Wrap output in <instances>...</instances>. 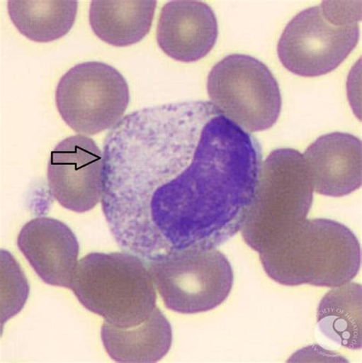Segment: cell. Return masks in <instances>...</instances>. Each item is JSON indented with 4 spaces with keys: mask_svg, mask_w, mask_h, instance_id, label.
<instances>
[{
    "mask_svg": "<svg viewBox=\"0 0 362 363\" xmlns=\"http://www.w3.org/2000/svg\"><path fill=\"white\" fill-rule=\"evenodd\" d=\"M259 143L210 102L145 108L106 135L103 211L123 252L147 264L216 249L256 194Z\"/></svg>",
    "mask_w": 362,
    "mask_h": 363,
    "instance_id": "6da1fadb",
    "label": "cell"
},
{
    "mask_svg": "<svg viewBox=\"0 0 362 363\" xmlns=\"http://www.w3.org/2000/svg\"><path fill=\"white\" fill-rule=\"evenodd\" d=\"M259 256L268 276L285 286H340L357 276L361 262L355 234L327 219L300 222Z\"/></svg>",
    "mask_w": 362,
    "mask_h": 363,
    "instance_id": "7a4b0ae2",
    "label": "cell"
},
{
    "mask_svg": "<svg viewBox=\"0 0 362 363\" xmlns=\"http://www.w3.org/2000/svg\"><path fill=\"white\" fill-rule=\"evenodd\" d=\"M71 289L84 308L118 328L140 325L157 308L148 264L125 252L86 255L77 264Z\"/></svg>",
    "mask_w": 362,
    "mask_h": 363,
    "instance_id": "3957f363",
    "label": "cell"
},
{
    "mask_svg": "<svg viewBox=\"0 0 362 363\" xmlns=\"http://www.w3.org/2000/svg\"><path fill=\"white\" fill-rule=\"evenodd\" d=\"M314 191L300 152H271L261 164L256 194L241 229L244 242L259 253L268 247L307 219Z\"/></svg>",
    "mask_w": 362,
    "mask_h": 363,
    "instance_id": "277c9868",
    "label": "cell"
},
{
    "mask_svg": "<svg viewBox=\"0 0 362 363\" xmlns=\"http://www.w3.org/2000/svg\"><path fill=\"white\" fill-rule=\"evenodd\" d=\"M360 3L324 1L293 17L278 44L283 67L307 77L335 70L358 44Z\"/></svg>",
    "mask_w": 362,
    "mask_h": 363,
    "instance_id": "5b68a950",
    "label": "cell"
},
{
    "mask_svg": "<svg viewBox=\"0 0 362 363\" xmlns=\"http://www.w3.org/2000/svg\"><path fill=\"white\" fill-rule=\"evenodd\" d=\"M212 104L248 133L266 130L277 122L281 95L276 77L258 59L247 55L227 56L208 75Z\"/></svg>",
    "mask_w": 362,
    "mask_h": 363,
    "instance_id": "8992f818",
    "label": "cell"
},
{
    "mask_svg": "<svg viewBox=\"0 0 362 363\" xmlns=\"http://www.w3.org/2000/svg\"><path fill=\"white\" fill-rule=\"evenodd\" d=\"M130 101L128 84L102 62L77 65L61 78L55 91L58 112L77 133L94 135L113 128Z\"/></svg>",
    "mask_w": 362,
    "mask_h": 363,
    "instance_id": "52a82bcc",
    "label": "cell"
},
{
    "mask_svg": "<svg viewBox=\"0 0 362 363\" xmlns=\"http://www.w3.org/2000/svg\"><path fill=\"white\" fill-rule=\"evenodd\" d=\"M147 264L165 306L175 312L190 315L216 308L233 286L231 264L216 249L185 252Z\"/></svg>",
    "mask_w": 362,
    "mask_h": 363,
    "instance_id": "ba28073f",
    "label": "cell"
},
{
    "mask_svg": "<svg viewBox=\"0 0 362 363\" xmlns=\"http://www.w3.org/2000/svg\"><path fill=\"white\" fill-rule=\"evenodd\" d=\"M52 197L63 208L90 211L102 201L103 153L89 137L77 135L58 143L47 165Z\"/></svg>",
    "mask_w": 362,
    "mask_h": 363,
    "instance_id": "9c48e42d",
    "label": "cell"
},
{
    "mask_svg": "<svg viewBox=\"0 0 362 363\" xmlns=\"http://www.w3.org/2000/svg\"><path fill=\"white\" fill-rule=\"evenodd\" d=\"M17 245L44 282L71 289L80 247L65 223L45 217L33 219L19 233Z\"/></svg>",
    "mask_w": 362,
    "mask_h": 363,
    "instance_id": "30bf717a",
    "label": "cell"
},
{
    "mask_svg": "<svg viewBox=\"0 0 362 363\" xmlns=\"http://www.w3.org/2000/svg\"><path fill=\"white\" fill-rule=\"evenodd\" d=\"M217 37V19L207 4L175 0L163 7L157 42L174 60L185 63L200 60L212 50Z\"/></svg>",
    "mask_w": 362,
    "mask_h": 363,
    "instance_id": "8fae6325",
    "label": "cell"
},
{
    "mask_svg": "<svg viewBox=\"0 0 362 363\" xmlns=\"http://www.w3.org/2000/svg\"><path fill=\"white\" fill-rule=\"evenodd\" d=\"M361 141L344 133L322 135L303 154L314 191L342 197L361 187Z\"/></svg>",
    "mask_w": 362,
    "mask_h": 363,
    "instance_id": "7c38bea8",
    "label": "cell"
},
{
    "mask_svg": "<svg viewBox=\"0 0 362 363\" xmlns=\"http://www.w3.org/2000/svg\"><path fill=\"white\" fill-rule=\"evenodd\" d=\"M108 355L119 362L147 363L161 360L170 350L173 333L169 321L156 308L140 325L123 328L105 321L101 330Z\"/></svg>",
    "mask_w": 362,
    "mask_h": 363,
    "instance_id": "4fadbf2b",
    "label": "cell"
},
{
    "mask_svg": "<svg viewBox=\"0 0 362 363\" xmlns=\"http://www.w3.org/2000/svg\"><path fill=\"white\" fill-rule=\"evenodd\" d=\"M154 0H94L89 13L92 30L103 42L116 47L138 43L150 31Z\"/></svg>",
    "mask_w": 362,
    "mask_h": 363,
    "instance_id": "5bb4252c",
    "label": "cell"
},
{
    "mask_svg": "<svg viewBox=\"0 0 362 363\" xmlns=\"http://www.w3.org/2000/svg\"><path fill=\"white\" fill-rule=\"evenodd\" d=\"M75 0H9L8 13L18 32L35 43H50L71 31L77 13Z\"/></svg>",
    "mask_w": 362,
    "mask_h": 363,
    "instance_id": "9a60e30c",
    "label": "cell"
},
{
    "mask_svg": "<svg viewBox=\"0 0 362 363\" xmlns=\"http://www.w3.org/2000/svg\"><path fill=\"white\" fill-rule=\"evenodd\" d=\"M361 284L349 281L330 290L317 310L322 335L350 350L361 347Z\"/></svg>",
    "mask_w": 362,
    "mask_h": 363,
    "instance_id": "2e32d148",
    "label": "cell"
},
{
    "mask_svg": "<svg viewBox=\"0 0 362 363\" xmlns=\"http://www.w3.org/2000/svg\"><path fill=\"white\" fill-rule=\"evenodd\" d=\"M29 294L23 271L11 252L1 250V311L4 323L21 312Z\"/></svg>",
    "mask_w": 362,
    "mask_h": 363,
    "instance_id": "e0dca14e",
    "label": "cell"
}]
</instances>
